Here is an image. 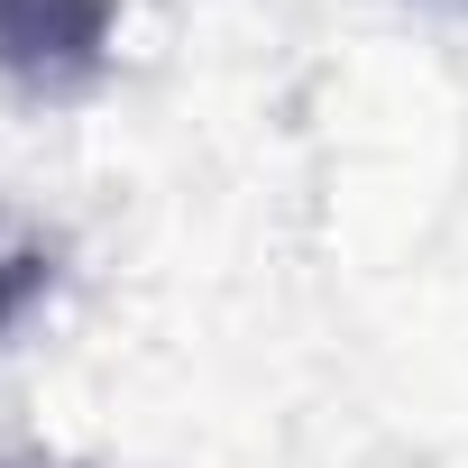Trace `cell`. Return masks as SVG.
Returning a JSON list of instances; mask_svg holds the SVG:
<instances>
[{
    "instance_id": "1",
    "label": "cell",
    "mask_w": 468,
    "mask_h": 468,
    "mask_svg": "<svg viewBox=\"0 0 468 468\" xmlns=\"http://www.w3.org/2000/svg\"><path fill=\"white\" fill-rule=\"evenodd\" d=\"M120 0H0V74L28 92H83L111 65Z\"/></svg>"
},
{
    "instance_id": "2",
    "label": "cell",
    "mask_w": 468,
    "mask_h": 468,
    "mask_svg": "<svg viewBox=\"0 0 468 468\" xmlns=\"http://www.w3.org/2000/svg\"><path fill=\"white\" fill-rule=\"evenodd\" d=\"M47 285H56V249H37V239H0V331H10Z\"/></svg>"
},
{
    "instance_id": "3",
    "label": "cell",
    "mask_w": 468,
    "mask_h": 468,
    "mask_svg": "<svg viewBox=\"0 0 468 468\" xmlns=\"http://www.w3.org/2000/svg\"><path fill=\"white\" fill-rule=\"evenodd\" d=\"M0 468H65V459H47V450H10Z\"/></svg>"
}]
</instances>
